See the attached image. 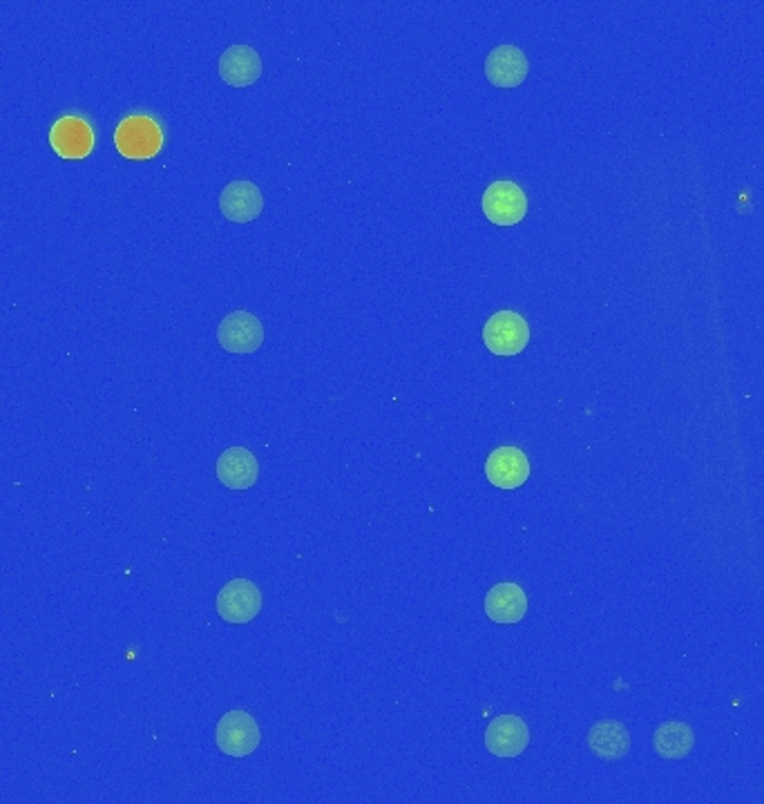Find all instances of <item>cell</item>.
<instances>
[{
  "mask_svg": "<svg viewBox=\"0 0 764 804\" xmlns=\"http://www.w3.org/2000/svg\"><path fill=\"white\" fill-rule=\"evenodd\" d=\"M220 77L233 88H248L262 77V59L248 45H231L220 57Z\"/></svg>",
  "mask_w": 764,
  "mask_h": 804,
  "instance_id": "4fadbf2b",
  "label": "cell"
},
{
  "mask_svg": "<svg viewBox=\"0 0 764 804\" xmlns=\"http://www.w3.org/2000/svg\"><path fill=\"white\" fill-rule=\"evenodd\" d=\"M528 612L526 590L512 581L497 583L486 597V614L497 623H519Z\"/></svg>",
  "mask_w": 764,
  "mask_h": 804,
  "instance_id": "5bb4252c",
  "label": "cell"
},
{
  "mask_svg": "<svg viewBox=\"0 0 764 804\" xmlns=\"http://www.w3.org/2000/svg\"><path fill=\"white\" fill-rule=\"evenodd\" d=\"M530 72L526 54L515 45H499L486 59V77L497 88H519Z\"/></svg>",
  "mask_w": 764,
  "mask_h": 804,
  "instance_id": "8fae6325",
  "label": "cell"
},
{
  "mask_svg": "<svg viewBox=\"0 0 764 804\" xmlns=\"http://www.w3.org/2000/svg\"><path fill=\"white\" fill-rule=\"evenodd\" d=\"M259 465L246 447H228L217 458V478L228 490H248L257 482Z\"/></svg>",
  "mask_w": 764,
  "mask_h": 804,
  "instance_id": "7c38bea8",
  "label": "cell"
},
{
  "mask_svg": "<svg viewBox=\"0 0 764 804\" xmlns=\"http://www.w3.org/2000/svg\"><path fill=\"white\" fill-rule=\"evenodd\" d=\"M588 749L605 762L622 760L631 749V735L618 720H603L588 731Z\"/></svg>",
  "mask_w": 764,
  "mask_h": 804,
  "instance_id": "9a60e30c",
  "label": "cell"
},
{
  "mask_svg": "<svg viewBox=\"0 0 764 804\" xmlns=\"http://www.w3.org/2000/svg\"><path fill=\"white\" fill-rule=\"evenodd\" d=\"M164 134L150 116H128L114 132L116 150L128 159H150L162 150Z\"/></svg>",
  "mask_w": 764,
  "mask_h": 804,
  "instance_id": "7a4b0ae2",
  "label": "cell"
},
{
  "mask_svg": "<svg viewBox=\"0 0 764 804\" xmlns=\"http://www.w3.org/2000/svg\"><path fill=\"white\" fill-rule=\"evenodd\" d=\"M695 746V733L686 722H666L653 735V749L664 760H682Z\"/></svg>",
  "mask_w": 764,
  "mask_h": 804,
  "instance_id": "2e32d148",
  "label": "cell"
},
{
  "mask_svg": "<svg viewBox=\"0 0 764 804\" xmlns=\"http://www.w3.org/2000/svg\"><path fill=\"white\" fill-rule=\"evenodd\" d=\"M262 610V592L248 579L228 581L217 594V612L228 623H248Z\"/></svg>",
  "mask_w": 764,
  "mask_h": 804,
  "instance_id": "8992f818",
  "label": "cell"
},
{
  "mask_svg": "<svg viewBox=\"0 0 764 804\" xmlns=\"http://www.w3.org/2000/svg\"><path fill=\"white\" fill-rule=\"evenodd\" d=\"M220 211L233 224H248L264 211V197L253 182H231L220 195Z\"/></svg>",
  "mask_w": 764,
  "mask_h": 804,
  "instance_id": "9c48e42d",
  "label": "cell"
},
{
  "mask_svg": "<svg viewBox=\"0 0 764 804\" xmlns=\"http://www.w3.org/2000/svg\"><path fill=\"white\" fill-rule=\"evenodd\" d=\"M483 343L495 356H517L530 343V327L526 317L515 311L495 313L483 327Z\"/></svg>",
  "mask_w": 764,
  "mask_h": 804,
  "instance_id": "6da1fadb",
  "label": "cell"
},
{
  "mask_svg": "<svg viewBox=\"0 0 764 804\" xmlns=\"http://www.w3.org/2000/svg\"><path fill=\"white\" fill-rule=\"evenodd\" d=\"M217 340L231 354H253L264 343V327L253 313L233 311L220 322Z\"/></svg>",
  "mask_w": 764,
  "mask_h": 804,
  "instance_id": "277c9868",
  "label": "cell"
},
{
  "mask_svg": "<svg viewBox=\"0 0 764 804\" xmlns=\"http://www.w3.org/2000/svg\"><path fill=\"white\" fill-rule=\"evenodd\" d=\"M50 145L63 159H83L92 152L94 132L79 116H63L50 130Z\"/></svg>",
  "mask_w": 764,
  "mask_h": 804,
  "instance_id": "30bf717a",
  "label": "cell"
},
{
  "mask_svg": "<svg viewBox=\"0 0 764 804\" xmlns=\"http://www.w3.org/2000/svg\"><path fill=\"white\" fill-rule=\"evenodd\" d=\"M530 744L528 724L517 715H499L486 731V749L497 757H517Z\"/></svg>",
  "mask_w": 764,
  "mask_h": 804,
  "instance_id": "ba28073f",
  "label": "cell"
},
{
  "mask_svg": "<svg viewBox=\"0 0 764 804\" xmlns=\"http://www.w3.org/2000/svg\"><path fill=\"white\" fill-rule=\"evenodd\" d=\"M259 729L246 711H231L217 724V746L231 757H246L259 746Z\"/></svg>",
  "mask_w": 764,
  "mask_h": 804,
  "instance_id": "5b68a950",
  "label": "cell"
},
{
  "mask_svg": "<svg viewBox=\"0 0 764 804\" xmlns=\"http://www.w3.org/2000/svg\"><path fill=\"white\" fill-rule=\"evenodd\" d=\"M486 476L495 488L517 490L530 478L528 456L519 447H499L486 462Z\"/></svg>",
  "mask_w": 764,
  "mask_h": 804,
  "instance_id": "52a82bcc",
  "label": "cell"
},
{
  "mask_svg": "<svg viewBox=\"0 0 764 804\" xmlns=\"http://www.w3.org/2000/svg\"><path fill=\"white\" fill-rule=\"evenodd\" d=\"M483 213L497 226H515L528 213V197L523 189L515 182L501 180L490 184L483 195Z\"/></svg>",
  "mask_w": 764,
  "mask_h": 804,
  "instance_id": "3957f363",
  "label": "cell"
}]
</instances>
